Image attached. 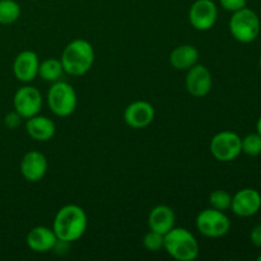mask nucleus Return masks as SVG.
Listing matches in <instances>:
<instances>
[{
    "mask_svg": "<svg viewBox=\"0 0 261 261\" xmlns=\"http://www.w3.org/2000/svg\"><path fill=\"white\" fill-rule=\"evenodd\" d=\"M88 219L83 208L75 204H68L60 208L54 218L53 229L60 241L74 242L87 231Z\"/></svg>",
    "mask_w": 261,
    "mask_h": 261,
    "instance_id": "nucleus-1",
    "label": "nucleus"
},
{
    "mask_svg": "<svg viewBox=\"0 0 261 261\" xmlns=\"http://www.w3.org/2000/svg\"><path fill=\"white\" fill-rule=\"evenodd\" d=\"M60 61L64 73L73 76L84 75L94 63L93 46L83 38L73 40L64 48Z\"/></svg>",
    "mask_w": 261,
    "mask_h": 261,
    "instance_id": "nucleus-2",
    "label": "nucleus"
},
{
    "mask_svg": "<svg viewBox=\"0 0 261 261\" xmlns=\"http://www.w3.org/2000/svg\"><path fill=\"white\" fill-rule=\"evenodd\" d=\"M163 249L178 261H194L199 255V244L195 236L186 228H176L165 234Z\"/></svg>",
    "mask_w": 261,
    "mask_h": 261,
    "instance_id": "nucleus-3",
    "label": "nucleus"
},
{
    "mask_svg": "<svg viewBox=\"0 0 261 261\" xmlns=\"http://www.w3.org/2000/svg\"><path fill=\"white\" fill-rule=\"evenodd\" d=\"M261 23L256 13L245 7L232 13L229 19V32L232 37L241 43H250L257 38L260 33Z\"/></svg>",
    "mask_w": 261,
    "mask_h": 261,
    "instance_id": "nucleus-4",
    "label": "nucleus"
},
{
    "mask_svg": "<svg viewBox=\"0 0 261 261\" xmlns=\"http://www.w3.org/2000/svg\"><path fill=\"white\" fill-rule=\"evenodd\" d=\"M47 103L53 114L56 116H70L75 111L78 105L75 89L66 82H54L47 92Z\"/></svg>",
    "mask_w": 261,
    "mask_h": 261,
    "instance_id": "nucleus-5",
    "label": "nucleus"
},
{
    "mask_svg": "<svg viewBox=\"0 0 261 261\" xmlns=\"http://www.w3.org/2000/svg\"><path fill=\"white\" fill-rule=\"evenodd\" d=\"M196 228L203 236L219 239L226 236L231 229V221L224 212L217 209H204L196 217Z\"/></svg>",
    "mask_w": 261,
    "mask_h": 261,
    "instance_id": "nucleus-6",
    "label": "nucleus"
},
{
    "mask_svg": "<svg viewBox=\"0 0 261 261\" xmlns=\"http://www.w3.org/2000/svg\"><path fill=\"white\" fill-rule=\"evenodd\" d=\"M241 139L239 134L228 130L218 133L212 138L209 145L212 155L219 162L234 161L242 153Z\"/></svg>",
    "mask_w": 261,
    "mask_h": 261,
    "instance_id": "nucleus-7",
    "label": "nucleus"
},
{
    "mask_svg": "<svg viewBox=\"0 0 261 261\" xmlns=\"http://www.w3.org/2000/svg\"><path fill=\"white\" fill-rule=\"evenodd\" d=\"M13 106L22 119H30L38 115L42 109V96L35 87L23 86L14 93Z\"/></svg>",
    "mask_w": 261,
    "mask_h": 261,
    "instance_id": "nucleus-8",
    "label": "nucleus"
},
{
    "mask_svg": "<svg viewBox=\"0 0 261 261\" xmlns=\"http://www.w3.org/2000/svg\"><path fill=\"white\" fill-rule=\"evenodd\" d=\"M218 18V8L213 0H195L189 10V22L196 31H209Z\"/></svg>",
    "mask_w": 261,
    "mask_h": 261,
    "instance_id": "nucleus-9",
    "label": "nucleus"
},
{
    "mask_svg": "<svg viewBox=\"0 0 261 261\" xmlns=\"http://www.w3.org/2000/svg\"><path fill=\"white\" fill-rule=\"evenodd\" d=\"M231 209L236 216L247 218L252 217L261 209V195L251 188L241 189L232 196Z\"/></svg>",
    "mask_w": 261,
    "mask_h": 261,
    "instance_id": "nucleus-10",
    "label": "nucleus"
},
{
    "mask_svg": "<svg viewBox=\"0 0 261 261\" xmlns=\"http://www.w3.org/2000/svg\"><path fill=\"white\" fill-rule=\"evenodd\" d=\"M154 116V107L147 101L132 102L124 111L125 122L133 129H144L149 126Z\"/></svg>",
    "mask_w": 261,
    "mask_h": 261,
    "instance_id": "nucleus-11",
    "label": "nucleus"
},
{
    "mask_svg": "<svg viewBox=\"0 0 261 261\" xmlns=\"http://www.w3.org/2000/svg\"><path fill=\"white\" fill-rule=\"evenodd\" d=\"M186 89L189 93L194 97H205L212 91V84H213V79H212L211 71L208 68L204 65H195L188 70V75H186Z\"/></svg>",
    "mask_w": 261,
    "mask_h": 261,
    "instance_id": "nucleus-12",
    "label": "nucleus"
},
{
    "mask_svg": "<svg viewBox=\"0 0 261 261\" xmlns=\"http://www.w3.org/2000/svg\"><path fill=\"white\" fill-rule=\"evenodd\" d=\"M40 60L35 51L24 50L15 56L13 61V74L17 81L22 83H31L38 75Z\"/></svg>",
    "mask_w": 261,
    "mask_h": 261,
    "instance_id": "nucleus-13",
    "label": "nucleus"
},
{
    "mask_svg": "<svg viewBox=\"0 0 261 261\" xmlns=\"http://www.w3.org/2000/svg\"><path fill=\"white\" fill-rule=\"evenodd\" d=\"M48 163L45 154L38 150H30L20 161V173L30 182H38L45 177Z\"/></svg>",
    "mask_w": 261,
    "mask_h": 261,
    "instance_id": "nucleus-14",
    "label": "nucleus"
},
{
    "mask_svg": "<svg viewBox=\"0 0 261 261\" xmlns=\"http://www.w3.org/2000/svg\"><path fill=\"white\" fill-rule=\"evenodd\" d=\"M58 237L53 228H48L45 226H37L31 229L27 234V245L32 251L40 252H48L55 249L58 244Z\"/></svg>",
    "mask_w": 261,
    "mask_h": 261,
    "instance_id": "nucleus-15",
    "label": "nucleus"
},
{
    "mask_svg": "<svg viewBox=\"0 0 261 261\" xmlns=\"http://www.w3.org/2000/svg\"><path fill=\"white\" fill-rule=\"evenodd\" d=\"M176 216L172 208L168 205H157L150 211L148 217V226L152 231L165 236L168 231L175 227Z\"/></svg>",
    "mask_w": 261,
    "mask_h": 261,
    "instance_id": "nucleus-16",
    "label": "nucleus"
},
{
    "mask_svg": "<svg viewBox=\"0 0 261 261\" xmlns=\"http://www.w3.org/2000/svg\"><path fill=\"white\" fill-rule=\"evenodd\" d=\"M25 130H27V134L33 140H37V142H47V140L53 139L54 135H55L56 126L53 120L48 119V117L36 115V116L27 119Z\"/></svg>",
    "mask_w": 261,
    "mask_h": 261,
    "instance_id": "nucleus-17",
    "label": "nucleus"
},
{
    "mask_svg": "<svg viewBox=\"0 0 261 261\" xmlns=\"http://www.w3.org/2000/svg\"><path fill=\"white\" fill-rule=\"evenodd\" d=\"M199 60V51L193 45L177 46L170 55V63L176 70H189Z\"/></svg>",
    "mask_w": 261,
    "mask_h": 261,
    "instance_id": "nucleus-18",
    "label": "nucleus"
},
{
    "mask_svg": "<svg viewBox=\"0 0 261 261\" xmlns=\"http://www.w3.org/2000/svg\"><path fill=\"white\" fill-rule=\"evenodd\" d=\"M63 74L64 69L61 65V61L55 58L46 59L42 63H40V66H38V75L45 82L54 83V82L60 81Z\"/></svg>",
    "mask_w": 261,
    "mask_h": 261,
    "instance_id": "nucleus-19",
    "label": "nucleus"
},
{
    "mask_svg": "<svg viewBox=\"0 0 261 261\" xmlns=\"http://www.w3.org/2000/svg\"><path fill=\"white\" fill-rule=\"evenodd\" d=\"M20 17V5L15 0H0V24H12Z\"/></svg>",
    "mask_w": 261,
    "mask_h": 261,
    "instance_id": "nucleus-20",
    "label": "nucleus"
},
{
    "mask_svg": "<svg viewBox=\"0 0 261 261\" xmlns=\"http://www.w3.org/2000/svg\"><path fill=\"white\" fill-rule=\"evenodd\" d=\"M242 153L250 155V157H256L261 154V135L259 133H252L246 135L241 139Z\"/></svg>",
    "mask_w": 261,
    "mask_h": 261,
    "instance_id": "nucleus-21",
    "label": "nucleus"
},
{
    "mask_svg": "<svg viewBox=\"0 0 261 261\" xmlns=\"http://www.w3.org/2000/svg\"><path fill=\"white\" fill-rule=\"evenodd\" d=\"M209 203H211L212 208L224 212L231 208L232 195L226 190H214L209 195Z\"/></svg>",
    "mask_w": 261,
    "mask_h": 261,
    "instance_id": "nucleus-22",
    "label": "nucleus"
},
{
    "mask_svg": "<svg viewBox=\"0 0 261 261\" xmlns=\"http://www.w3.org/2000/svg\"><path fill=\"white\" fill-rule=\"evenodd\" d=\"M163 241H165V236L158 232L152 231L150 229L143 239V246L148 250V251H158V250L163 249Z\"/></svg>",
    "mask_w": 261,
    "mask_h": 261,
    "instance_id": "nucleus-23",
    "label": "nucleus"
},
{
    "mask_svg": "<svg viewBox=\"0 0 261 261\" xmlns=\"http://www.w3.org/2000/svg\"><path fill=\"white\" fill-rule=\"evenodd\" d=\"M219 4L227 12L234 13L247 5V0H219Z\"/></svg>",
    "mask_w": 261,
    "mask_h": 261,
    "instance_id": "nucleus-24",
    "label": "nucleus"
},
{
    "mask_svg": "<svg viewBox=\"0 0 261 261\" xmlns=\"http://www.w3.org/2000/svg\"><path fill=\"white\" fill-rule=\"evenodd\" d=\"M20 121H22V117H20V115L15 111L9 112V114L5 115L4 117V125L8 129H17L20 125Z\"/></svg>",
    "mask_w": 261,
    "mask_h": 261,
    "instance_id": "nucleus-25",
    "label": "nucleus"
},
{
    "mask_svg": "<svg viewBox=\"0 0 261 261\" xmlns=\"http://www.w3.org/2000/svg\"><path fill=\"white\" fill-rule=\"evenodd\" d=\"M250 240L254 246L261 247V224H257L252 228L251 233H250Z\"/></svg>",
    "mask_w": 261,
    "mask_h": 261,
    "instance_id": "nucleus-26",
    "label": "nucleus"
},
{
    "mask_svg": "<svg viewBox=\"0 0 261 261\" xmlns=\"http://www.w3.org/2000/svg\"><path fill=\"white\" fill-rule=\"evenodd\" d=\"M256 130L257 133L261 135V116L259 117V120H257V124H256Z\"/></svg>",
    "mask_w": 261,
    "mask_h": 261,
    "instance_id": "nucleus-27",
    "label": "nucleus"
},
{
    "mask_svg": "<svg viewBox=\"0 0 261 261\" xmlns=\"http://www.w3.org/2000/svg\"><path fill=\"white\" fill-rule=\"evenodd\" d=\"M259 66H260V69H261V56H260V60H259Z\"/></svg>",
    "mask_w": 261,
    "mask_h": 261,
    "instance_id": "nucleus-28",
    "label": "nucleus"
},
{
    "mask_svg": "<svg viewBox=\"0 0 261 261\" xmlns=\"http://www.w3.org/2000/svg\"><path fill=\"white\" fill-rule=\"evenodd\" d=\"M257 260L261 261V255H260V256H257Z\"/></svg>",
    "mask_w": 261,
    "mask_h": 261,
    "instance_id": "nucleus-29",
    "label": "nucleus"
}]
</instances>
